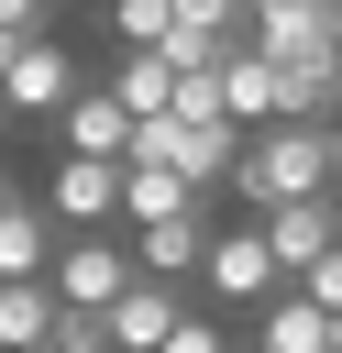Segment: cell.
Wrapping results in <instances>:
<instances>
[{
	"instance_id": "obj_8",
	"label": "cell",
	"mask_w": 342,
	"mask_h": 353,
	"mask_svg": "<svg viewBox=\"0 0 342 353\" xmlns=\"http://www.w3.org/2000/svg\"><path fill=\"white\" fill-rule=\"evenodd\" d=\"M121 243H132V276H165V287H177V276H199V254H210V210H177V221H132Z\"/></svg>"
},
{
	"instance_id": "obj_16",
	"label": "cell",
	"mask_w": 342,
	"mask_h": 353,
	"mask_svg": "<svg viewBox=\"0 0 342 353\" xmlns=\"http://www.w3.org/2000/svg\"><path fill=\"white\" fill-rule=\"evenodd\" d=\"M110 33H121L132 55H154V44L177 33V0H110Z\"/></svg>"
},
{
	"instance_id": "obj_12",
	"label": "cell",
	"mask_w": 342,
	"mask_h": 353,
	"mask_svg": "<svg viewBox=\"0 0 342 353\" xmlns=\"http://www.w3.org/2000/svg\"><path fill=\"white\" fill-rule=\"evenodd\" d=\"M177 210H210V188L165 176V165H132L121 154V221H177Z\"/></svg>"
},
{
	"instance_id": "obj_17",
	"label": "cell",
	"mask_w": 342,
	"mask_h": 353,
	"mask_svg": "<svg viewBox=\"0 0 342 353\" xmlns=\"http://www.w3.org/2000/svg\"><path fill=\"white\" fill-rule=\"evenodd\" d=\"M44 353H110V309H55Z\"/></svg>"
},
{
	"instance_id": "obj_18",
	"label": "cell",
	"mask_w": 342,
	"mask_h": 353,
	"mask_svg": "<svg viewBox=\"0 0 342 353\" xmlns=\"http://www.w3.org/2000/svg\"><path fill=\"white\" fill-rule=\"evenodd\" d=\"M287 287H298V298H309V309H342V243H331V254H320V265H298V276H287Z\"/></svg>"
},
{
	"instance_id": "obj_13",
	"label": "cell",
	"mask_w": 342,
	"mask_h": 353,
	"mask_svg": "<svg viewBox=\"0 0 342 353\" xmlns=\"http://www.w3.org/2000/svg\"><path fill=\"white\" fill-rule=\"evenodd\" d=\"M254 353H331V309H309L298 287H276V298H265V331H254Z\"/></svg>"
},
{
	"instance_id": "obj_23",
	"label": "cell",
	"mask_w": 342,
	"mask_h": 353,
	"mask_svg": "<svg viewBox=\"0 0 342 353\" xmlns=\"http://www.w3.org/2000/svg\"><path fill=\"white\" fill-rule=\"evenodd\" d=\"M0 199H22V176H11V165H0Z\"/></svg>"
},
{
	"instance_id": "obj_3",
	"label": "cell",
	"mask_w": 342,
	"mask_h": 353,
	"mask_svg": "<svg viewBox=\"0 0 342 353\" xmlns=\"http://www.w3.org/2000/svg\"><path fill=\"white\" fill-rule=\"evenodd\" d=\"M33 199H44L55 232H110V221H121V165H99V154H55Z\"/></svg>"
},
{
	"instance_id": "obj_15",
	"label": "cell",
	"mask_w": 342,
	"mask_h": 353,
	"mask_svg": "<svg viewBox=\"0 0 342 353\" xmlns=\"http://www.w3.org/2000/svg\"><path fill=\"white\" fill-rule=\"evenodd\" d=\"M99 88H110V99H121L132 121H165V110H177V66H165V55H121V66L99 77Z\"/></svg>"
},
{
	"instance_id": "obj_4",
	"label": "cell",
	"mask_w": 342,
	"mask_h": 353,
	"mask_svg": "<svg viewBox=\"0 0 342 353\" xmlns=\"http://www.w3.org/2000/svg\"><path fill=\"white\" fill-rule=\"evenodd\" d=\"M243 44L276 55V66H342L331 11H309V0H243Z\"/></svg>"
},
{
	"instance_id": "obj_21",
	"label": "cell",
	"mask_w": 342,
	"mask_h": 353,
	"mask_svg": "<svg viewBox=\"0 0 342 353\" xmlns=\"http://www.w3.org/2000/svg\"><path fill=\"white\" fill-rule=\"evenodd\" d=\"M55 11H66V0H0V33H22V44H33V33L55 22Z\"/></svg>"
},
{
	"instance_id": "obj_2",
	"label": "cell",
	"mask_w": 342,
	"mask_h": 353,
	"mask_svg": "<svg viewBox=\"0 0 342 353\" xmlns=\"http://www.w3.org/2000/svg\"><path fill=\"white\" fill-rule=\"evenodd\" d=\"M44 287H55V309H110L132 287V243L121 232H66L55 265H44Z\"/></svg>"
},
{
	"instance_id": "obj_24",
	"label": "cell",
	"mask_w": 342,
	"mask_h": 353,
	"mask_svg": "<svg viewBox=\"0 0 342 353\" xmlns=\"http://www.w3.org/2000/svg\"><path fill=\"white\" fill-rule=\"evenodd\" d=\"M331 110H342V77H331Z\"/></svg>"
},
{
	"instance_id": "obj_6",
	"label": "cell",
	"mask_w": 342,
	"mask_h": 353,
	"mask_svg": "<svg viewBox=\"0 0 342 353\" xmlns=\"http://www.w3.org/2000/svg\"><path fill=\"white\" fill-rule=\"evenodd\" d=\"M77 88H88V77H77V55H66L55 33H33V44L11 55V88H0V110H11V121H55Z\"/></svg>"
},
{
	"instance_id": "obj_7",
	"label": "cell",
	"mask_w": 342,
	"mask_h": 353,
	"mask_svg": "<svg viewBox=\"0 0 342 353\" xmlns=\"http://www.w3.org/2000/svg\"><path fill=\"white\" fill-rule=\"evenodd\" d=\"M199 287L210 298H232V309H265L287 276H276V254H265V232L243 221V232H210V254H199Z\"/></svg>"
},
{
	"instance_id": "obj_20",
	"label": "cell",
	"mask_w": 342,
	"mask_h": 353,
	"mask_svg": "<svg viewBox=\"0 0 342 353\" xmlns=\"http://www.w3.org/2000/svg\"><path fill=\"white\" fill-rule=\"evenodd\" d=\"M177 22H199V33H243V0H177Z\"/></svg>"
},
{
	"instance_id": "obj_11",
	"label": "cell",
	"mask_w": 342,
	"mask_h": 353,
	"mask_svg": "<svg viewBox=\"0 0 342 353\" xmlns=\"http://www.w3.org/2000/svg\"><path fill=\"white\" fill-rule=\"evenodd\" d=\"M44 265H55V221L22 188V199H0V276H44Z\"/></svg>"
},
{
	"instance_id": "obj_19",
	"label": "cell",
	"mask_w": 342,
	"mask_h": 353,
	"mask_svg": "<svg viewBox=\"0 0 342 353\" xmlns=\"http://www.w3.org/2000/svg\"><path fill=\"white\" fill-rule=\"evenodd\" d=\"M154 353H232V342H221V320H199V309H188V320H177Z\"/></svg>"
},
{
	"instance_id": "obj_14",
	"label": "cell",
	"mask_w": 342,
	"mask_h": 353,
	"mask_svg": "<svg viewBox=\"0 0 342 353\" xmlns=\"http://www.w3.org/2000/svg\"><path fill=\"white\" fill-rule=\"evenodd\" d=\"M55 331V287L44 276H0V353H44Z\"/></svg>"
},
{
	"instance_id": "obj_5",
	"label": "cell",
	"mask_w": 342,
	"mask_h": 353,
	"mask_svg": "<svg viewBox=\"0 0 342 353\" xmlns=\"http://www.w3.org/2000/svg\"><path fill=\"white\" fill-rule=\"evenodd\" d=\"M254 232H265L276 276H298V265H320V254L342 243V188H320V199H276V210H254Z\"/></svg>"
},
{
	"instance_id": "obj_1",
	"label": "cell",
	"mask_w": 342,
	"mask_h": 353,
	"mask_svg": "<svg viewBox=\"0 0 342 353\" xmlns=\"http://www.w3.org/2000/svg\"><path fill=\"white\" fill-rule=\"evenodd\" d=\"M232 188H243L254 210L342 188V121H265V132H243V154H232Z\"/></svg>"
},
{
	"instance_id": "obj_25",
	"label": "cell",
	"mask_w": 342,
	"mask_h": 353,
	"mask_svg": "<svg viewBox=\"0 0 342 353\" xmlns=\"http://www.w3.org/2000/svg\"><path fill=\"white\" fill-rule=\"evenodd\" d=\"M99 11H110V0H99Z\"/></svg>"
},
{
	"instance_id": "obj_10",
	"label": "cell",
	"mask_w": 342,
	"mask_h": 353,
	"mask_svg": "<svg viewBox=\"0 0 342 353\" xmlns=\"http://www.w3.org/2000/svg\"><path fill=\"white\" fill-rule=\"evenodd\" d=\"M177 320H188V298H177L165 276H132V287L110 298V353H154Z\"/></svg>"
},
{
	"instance_id": "obj_22",
	"label": "cell",
	"mask_w": 342,
	"mask_h": 353,
	"mask_svg": "<svg viewBox=\"0 0 342 353\" xmlns=\"http://www.w3.org/2000/svg\"><path fill=\"white\" fill-rule=\"evenodd\" d=\"M11 55H22V33H0V88H11Z\"/></svg>"
},
{
	"instance_id": "obj_9",
	"label": "cell",
	"mask_w": 342,
	"mask_h": 353,
	"mask_svg": "<svg viewBox=\"0 0 342 353\" xmlns=\"http://www.w3.org/2000/svg\"><path fill=\"white\" fill-rule=\"evenodd\" d=\"M55 143H66V154H99V165H121V154H132V110H121L110 88H77V99L55 110Z\"/></svg>"
}]
</instances>
